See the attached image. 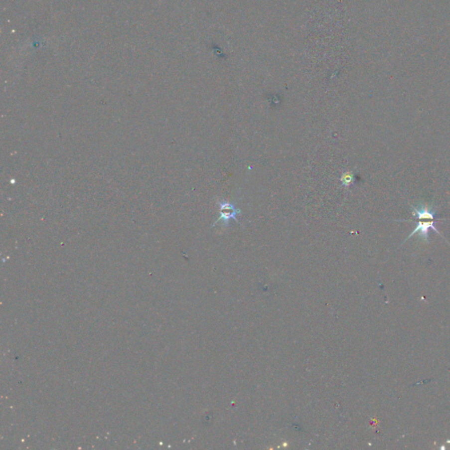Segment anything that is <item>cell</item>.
Returning <instances> with one entry per match:
<instances>
[{"instance_id":"obj_1","label":"cell","mask_w":450,"mask_h":450,"mask_svg":"<svg viewBox=\"0 0 450 450\" xmlns=\"http://www.w3.org/2000/svg\"><path fill=\"white\" fill-rule=\"evenodd\" d=\"M435 223H436L435 220H428V222H422V220H421V222H418L416 227L414 228L413 232L406 238V240L404 241V243H406L408 239L414 237L415 234L418 235V238H421V240L428 243L429 242V235H428V233H429L430 230H433V231L436 232V233H438L441 237L443 238V236H442V234L440 233V231L437 230V228L435 226Z\"/></svg>"},{"instance_id":"obj_2","label":"cell","mask_w":450,"mask_h":450,"mask_svg":"<svg viewBox=\"0 0 450 450\" xmlns=\"http://www.w3.org/2000/svg\"><path fill=\"white\" fill-rule=\"evenodd\" d=\"M413 216L419 220H436V210L434 205L420 203L418 206H411Z\"/></svg>"},{"instance_id":"obj_4","label":"cell","mask_w":450,"mask_h":450,"mask_svg":"<svg viewBox=\"0 0 450 450\" xmlns=\"http://www.w3.org/2000/svg\"><path fill=\"white\" fill-rule=\"evenodd\" d=\"M353 180H354V176H353V172H351V171L344 172L340 178V181L342 183L343 186H346V187L349 186L351 184H353Z\"/></svg>"},{"instance_id":"obj_3","label":"cell","mask_w":450,"mask_h":450,"mask_svg":"<svg viewBox=\"0 0 450 450\" xmlns=\"http://www.w3.org/2000/svg\"><path fill=\"white\" fill-rule=\"evenodd\" d=\"M220 217L218 221L223 220V223H228L231 219L237 220L240 210L235 208L230 202H220Z\"/></svg>"}]
</instances>
